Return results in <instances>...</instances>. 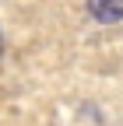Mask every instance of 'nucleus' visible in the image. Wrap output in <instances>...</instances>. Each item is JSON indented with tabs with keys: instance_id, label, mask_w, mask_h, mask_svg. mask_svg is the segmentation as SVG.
<instances>
[{
	"instance_id": "f03ea898",
	"label": "nucleus",
	"mask_w": 123,
	"mask_h": 126,
	"mask_svg": "<svg viewBox=\"0 0 123 126\" xmlns=\"http://www.w3.org/2000/svg\"><path fill=\"white\" fill-rule=\"evenodd\" d=\"M0 56H4V35H0Z\"/></svg>"
},
{
	"instance_id": "f257e3e1",
	"label": "nucleus",
	"mask_w": 123,
	"mask_h": 126,
	"mask_svg": "<svg viewBox=\"0 0 123 126\" xmlns=\"http://www.w3.org/2000/svg\"><path fill=\"white\" fill-rule=\"evenodd\" d=\"M88 11L102 25H116L123 18V0H88Z\"/></svg>"
}]
</instances>
